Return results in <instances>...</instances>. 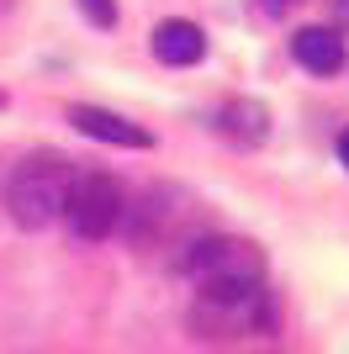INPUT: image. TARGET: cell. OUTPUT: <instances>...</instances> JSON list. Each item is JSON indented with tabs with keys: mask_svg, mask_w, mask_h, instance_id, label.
I'll return each instance as SVG.
<instances>
[{
	"mask_svg": "<svg viewBox=\"0 0 349 354\" xmlns=\"http://www.w3.org/2000/svg\"><path fill=\"white\" fill-rule=\"evenodd\" d=\"M69 127L85 133V138H96V143H111V148H148L154 143L148 127L116 117V111H101V106H69Z\"/></svg>",
	"mask_w": 349,
	"mask_h": 354,
	"instance_id": "8992f818",
	"label": "cell"
},
{
	"mask_svg": "<svg viewBox=\"0 0 349 354\" xmlns=\"http://www.w3.org/2000/svg\"><path fill=\"white\" fill-rule=\"evenodd\" d=\"M339 164H344V169H349V127H344V133H339Z\"/></svg>",
	"mask_w": 349,
	"mask_h": 354,
	"instance_id": "4fadbf2b",
	"label": "cell"
},
{
	"mask_svg": "<svg viewBox=\"0 0 349 354\" xmlns=\"http://www.w3.org/2000/svg\"><path fill=\"white\" fill-rule=\"evenodd\" d=\"M296 6H302V0H260V11H265V16H291Z\"/></svg>",
	"mask_w": 349,
	"mask_h": 354,
	"instance_id": "8fae6325",
	"label": "cell"
},
{
	"mask_svg": "<svg viewBox=\"0 0 349 354\" xmlns=\"http://www.w3.org/2000/svg\"><path fill=\"white\" fill-rule=\"evenodd\" d=\"M212 127H217L228 143H238V148H260L265 138H270V111H265L260 101H222L217 106V117H212Z\"/></svg>",
	"mask_w": 349,
	"mask_h": 354,
	"instance_id": "52a82bcc",
	"label": "cell"
},
{
	"mask_svg": "<svg viewBox=\"0 0 349 354\" xmlns=\"http://www.w3.org/2000/svg\"><path fill=\"white\" fill-rule=\"evenodd\" d=\"M180 275H186L206 301H228V296H249V291L265 286V254H260V243H249V238H238V233H212V227H206L186 249Z\"/></svg>",
	"mask_w": 349,
	"mask_h": 354,
	"instance_id": "7a4b0ae2",
	"label": "cell"
},
{
	"mask_svg": "<svg viewBox=\"0 0 349 354\" xmlns=\"http://www.w3.org/2000/svg\"><path fill=\"white\" fill-rule=\"evenodd\" d=\"M0 106H6V95H0Z\"/></svg>",
	"mask_w": 349,
	"mask_h": 354,
	"instance_id": "9a60e30c",
	"label": "cell"
},
{
	"mask_svg": "<svg viewBox=\"0 0 349 354\" xmlns=\"http://www.w3.org/2000/svg\"><path fill=\"white\" fill-rule=\"evenodd\" d=\"M69 180H74V164L64 153H27L11 169V180H6V212H11V222L27 227V233L53 227L64 217V201H69Z\"/></svg>",
	"mask_w": 349,
	"mask_h": 354,
	"instance_id": "3957f363",
	"label": "cell"
},
{
	"mask_svg": "<svg viewBox=\"0 0 349 354\" xmlns=\"http://www.w3.org/2000/svg\"><path fill=\"white\" fill-rule=\"evenodd\" d=\"M11 6H16V0H0V16H6V11H11Z\"/></svg>",
	"mask_w": 349,
	"mask_h": 354,
	"instance_id": "5bb4252c",
	"label": "cell"
},
{
	"mask_svg": "<svg viewBox=\"0 0 349 354\" xmlns=\"http://www.w3.org/2000/svg\"><path fill=\"white\" fill-rule=\"evenodd\" d=\"M328 11H334L339 27H349V0H328Z\"/></svg>",
	"mask_w": 349,
	"mask_h": 354,
	"instance_id": "7c38bea8",
	"label": "cell"
},
{
	"mask_svg": "<svg viewBox=\"0 0 349 354\" xmlns=\"http://www.w3.org/2000/svg\"><path fill=\"white\" fill-rule=\"evenodd\" d=\"M196 328L202 339H244L265 328V286L249 296H228V301H196Z\"/></svg>",
	"mask_w": 349,
	"mask_h": 354,
	"instance_id": "5b68a950",
	"label": "cell"
},
{
	"mask_svg": "<svg viewBox=\"0 0 349 354\" xmlns=\"http://www.w3.org/2000/svg\"><path fill=\"white\" fill-rule=\"evenodd\" d=\"M122 222H127V243L138 259H148V265L170 259L180 270L186 249L206 233V207L196 196H186L180 185H148L138 201H127Z\"/></svg>",
	"mask_w": 349,
	"mask_h": 354,
	"instance_id": "6da1fadb",
	"label": "cell"
},
{
	"mask_svg": "<svg viewBox=\"0 0 349 354\" xmlns=\"http://www.w3.org/2000/svg\"><path fill=\"white\" fill-rule=\"evenodd\" d=\"M206 53V32L196 21H159L154 27V59L170 64V69H186V64H202Z\"/></svg>",
	"mask_w": 349,
	"mask_h": 354,
	"instance_id": "ba28073f",
	"label": "cell"
},
{
	"mask_svg": "<svg viewBox=\"0 0 349 354\" xmlns=\"http://www.w3.org/2000/svg\"><path fill=\"white\" fill-rule=\"evenodd\" d=\"M80 11H85V21H96V27H111L116 21V0H80Z\"/></svg>",
	"mask_w": 349,
	"mask_h": 354,
	"instance_id": "30bf717a",
	"label": "cell"
},
{
	"mask_svg": "<svg viewBox=\"0 0 349 354\" xmlns=\"http://www.w3.org/2000/svg\"><path fill=\"white\" fill-rule=\"evenodd\" d=\"M122 212H127V191L116 185L111 175L101 169H74L69 180V201H64V222H69V233L80 243H101L122 227Z\"/></svg>",
	"mask_w": 349,
	"mask_h": 354,
	"instance_id": "277c9868",
	"label": "cell"
},
{
	"mask_svg": "<svg viewBox=\"0 0 349 354\" xmlns=\"http://www.w3.org/2000/svg\"><path fill=\"white\" fill-rule=\"evenodd\" d=\"M291 53L312 74H339L344 69V37H339L334 27H302L291 37Z\"/></svg>",
	"mask_w": 349,
	"mask_h": 354,
	"instance_id": "9c48e42d",
	"label": "cell"
}]
</instances>
